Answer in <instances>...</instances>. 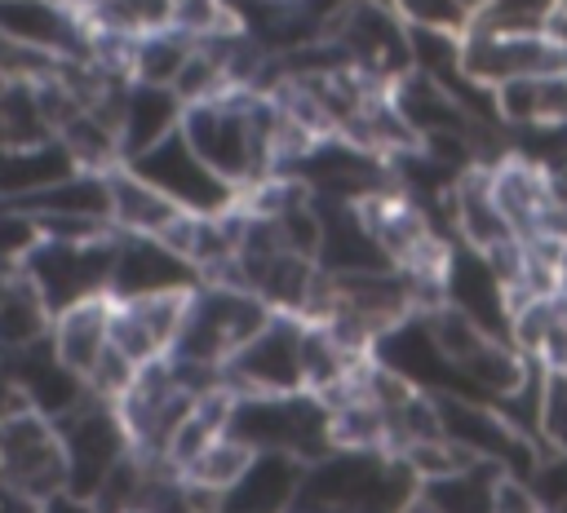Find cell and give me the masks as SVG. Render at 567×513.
<instances>
[{
	"label": "cell",
	"instance_id": "obj_1",
	"mask_svg": "<svg viewBox=\"0 0 567 513\" xmlns=\"http://www.w3.org/2000/svg\"><path fill=\"white\" fill-rule=\"evenodd\" d=\"M275 310L235 283H199L186 296L177 341L168 349V363L199 389H221L226 363L261 332V323Z\"/></svg>",
	"mask_w": 567,
	"mask_h": 513
},
{
	"label": "cell",
	"instance_id": "obj_2",
	"mask_svg": "<svg viewBox=\"0 0 567 513\" xmlns=\"http://www.w3.org/2000/svg\"><path fill=\"white\" fill-rule=\"evenodd\" d=\"M226 433L248 451H284L297 460H319L332 451L328 402L310 389L297 394H230Z\"/></svg>",
	"mask_w": 567,
	"mask_h": 513
},
{
	"label": "cell",
	"instance_id": "obj_3",
	"mask_svg": "<svg viewBox=\"0 0 567 513\" xmlns=\"http://www.w3.org/2000/svg\"><path fill=\"white\" fill-rule=\"evenodd\" d=\"M319 40H328L337 49L341 66H350L363 80H377L385 88L412 71V35H408V22L394 13V4L346 0L341 9H332L323 18Z\"/></svg>",
	"mask_w": 567,
	"mask_h": 513
},
{
	"label": "cell",
	"instance_id": "obj_4",
	"mask_svg": "<svg viewBox=\"0 0 567 513\" xmlns=\"http://www.w3.org/2000/svg\"><path fill=\"white\" fill-rule=\"evenodd\" d=\"M111 265H115V230L93 239H40L31 256L22 261L27 283L40 292L44 310L58 318L71 305L97 301L111 292Z\"/></svg>",
	"mask_w": 567,
	"mask_h": 513
},
{
	"label": "cell",
	"instance_id": "obj_5",
	"mask_svg": "<svg viewBox=\"0 0 567 513\" xmlns=\"http://www.w3.org/2000/svg\"><path fill=\"white\" fill-rule=\"evenodd\" d=\"M53 425H58L62 456H66V491L80 500H93L97 486L133 456L120 407L97 398V394H89L80 407H71Z\"/></svg>",
	"mask_w": 567,
	"mask_h": 513
},
{
	"label": "cell",
	"instance_id": "obj_6",
	"mask_svg": "<svg viewBox=\"0 0 567 513\" xmlns=\"http://www.w3.org/2000/svg\"><path fill=\"white\" fill-rule=\"evenodd\" d=\"M124 168L133 177H142L146 186H155L173 208H182L186 217H217V212H230L239 208V190L217 177L199 155L195 146L186 142V133H168L164 142H155L151 150L124 159Z\"/></svg>",
	"mask_w": 567,
	"mask_h": 513
},
{
	"label": "cell",
	"instance_id": "obj_7",
	"mask_svg": "<svg viewBox=\"0 0 567 513\" xmlns=\"http://www.w3.org/2000/svg\"><path fill=\"white\" fill-rule=\"evenodd\" d=\"M461 71L483 88H501L509 80L558 75L567 71V44H558L549 31L474 27L461 40Z\"/></svg>",
	"mask_w": 567,
	"mask_h": 513
},
{
	"label": "cell",
	"instance_id": "obj_8",
	"mask_svg": "<svg viewBox=\"0 0 567 513\" xmlns=\"http://www.w3.org/2000/svg\"><path fill=\"white\" fill-rule=\"evenodd\" d=\"M301 336H306V318L275 310L261 323V332L226 363L221 385L230 394H297V389H306Z\"/></svg>",
	"mask_w": 567,
	"mask_h": 513
},
{
	"label": "cell",
	"instance_id": "obj_9",
	"mask_svg": "<svg viewBox=\"0 0 567 513\" xmlns=\"http://www.w3.org/2000/svg\"><path fill=\"white\" fill-rule=\"evenodd\" d=\"M439 301L452 305L461 318H470L483 336L514 345V296H509V287L496 274L487 252L456 239L452 252H447V265H443Z\"/></svg>",
	"mask_w": 567,
	"mask_h": 513
},
{
	"label": "cell",
	"instance_id": "obj_10",
	"mask_svg": "<svg viewBox=\"0 0 567 513\" xmlns=\"http://www.w3.org/2000/svg\"><path fill=\"white\" fill-rule=\"evenodd\" d=\"M0 478L13 482L35 504L66 491V456L58 425L49 416L22 407L9 420H0Z\"/></svg>",
	"mask_w": 567,
	"mask_h": 513
},
{
	"label": "cell",
	"instance_id": "obj_11",
	"mask_svg": "<svg viewBox=\"0 0 567 513\" xmlns=\"http://www.w3.org/2000/svg\"><path fill=\"white\" fill-rule=\"evenodd\" d=\"M204 279L199 270L168 248L159 234H120L115 230V265H111V301H142V296H186Z\"/></svg>",
	"mask_w": 567,
	"mask_h": 513
},
{
	"label": "cell",
	"instance_id": "obj_12",
	"mask_svg": "<svg viewBox=\"0 0 567 513\" xmlns=\"http://www.w3.org/2000/svg\"><path fill=\"white\" fill-rule=\"evenodd\" d=\"M487 177H492L496 208H501V217H505V226L514 230L518 243L567 239V221L554 203V190H549V177H545L540 164L509 150L487 168Z\"/></svg>",
	"mask_w": 567,
	"mask_h": 513
},
{
	"label": "cell",
	"instance_id": "obj_13",
	"mask_svg": "<svg viewBox=\"0 0 567 513\" xmlns=\"http://www.w3.org/2000/svg\"><path fill=\"white\" fill-rule=\"evenodd\" d=\"M0 31H9L18 44L49 53L58 62H89L93 57V31L80 13V4L62 0H0Z\"/></svg>",
	"mask_w": 567,
	"mask_h": 513
},
{
	"label": "cell",
	"instance_id": "obj_14",
	"mask_svg": "<svg viewBox=\"0 0 567 513\" xmlns=\"http://www.w3.org/2000/svg\"><path fill=\"white\" fill-rule=\"evenodd\" d=\"M186 296H190V292H186ZM186 296L111 301V345H115L128 363H137V367L168 358V349H173V341H177V327H182Z\"/></svg>",
	"mask_w": 567,
	"mask_h": 513
},
{
	"label": "cell",
	"instance_id": "obj_15",
	"mask_svg": "<svg viewBox=\"0 0 567 513\" xmlns=\"http://www.w3.org/2000/svg\"><path fill=\"white\" fill-rule=\"evenodd\" d=\"M301 473H306V460H297V456L252 451V460L239 469V478L217 491L213 513H292Z\"/></svg>",
	"mask_w": 567,
	"mask_h": 513
},
{
	"label": "cell",
	"instance_id": "obj_16",
	"mask_svg": "<svg viewBox=\"0 0 567 513\" xmlns=\"http://www.w3.org/2000/svg\"><path fill=\"white\" fill-rule=\"evenodd\" d=\"M509 473L492 460H465L447 473L421 478L403 513H496L501 482Z\"/></svg>",
	"mask_w": 567,
	"mask_h": 513
},
{
	"label": "cell",
	"instance_id": "obj_17",
	"mask_svg": "<svg viewBox=\"0 0 567 513\" xmlns=\"http://www.w3.org/2000/svg\"><path fill=\"white\" fill-rule=\"evenodd\" d=\"M182 115H186V102L177 97L173 84L128 80L124 93H120V164L151 150L168 133H177Z\"/></svg>",
	"mask_w": 567,
	"mask_h": 513
},
{
	"label": "cell",
	"instance_id": "obj_18",
	"mask_svg": "<svg viewBox=\"0 0 567 513\" xmlns=\"http://www.w3.org/2000/svg\"><path fill=\"white\" fill-rule=\"evenodd\" d=\"M75 168H80L75 155L58 137L31 142V146H0V203L31 199V195L58 186L62 177H71Z\"/></svg>",
	"mask_w": 567,
	"mask_h": 513
},
{
	"label": "cell",
	"instance_id": "obj_19",
	"mask_svg": "<svg viewBox=\"0 0 567 513\" xmlns=\"http://www.w3.org/2000/svg\"><path fill=\"white\" fill-rule=\"evenodd\" d=\"M49 341L58 349V358L84 376L89 385V371L97 367V358L106 354L111 345V296H97V301H84V305H71L53 318L49 327Z\"/></svg>",
	"mask_w": 567,
	"mask_h": 513
},
{
	"label": "cell",
	"instance_id": "obj_20",
	"mask_svg": "<svg viewBox=\"0 0 567 513\" xmlns=\"http://www.w3.org/2000/svg\"><path fill=\"white\" fill-rule=\"evenodd\" d=\"M106 181H111V230H120V234H164L177 217H186L155 186L133 177L124 164H115L106 172Z\"/></svg>",
	"mask_w": 567,
	"mask_h": 513
},
{
	"label": "cell",
	"instance_id": "obj_21",
	"mask_svg": "<svg viewBox=\"0 0 567 513\" xmlns=\"http://www.w3.org/2000/svg\"><path fill=\"white\" fill-rule=\"evenodd\" d=\"M80 13L97 40H142L173 27V0H80Z\"/></svg>",
	"mask_w": 567,
	"mask_h": 513
},
{
	"label": "cell",
	"instance_id": "obj_22",
	"mask_svg": "<svg viewBox=\"0 0 567 513\" xmlns=\"http://www.w3.org/2000/svg\"><path fill=\"white\" fill-rule=\"evenodd\" d=\"M195 44H199V35H190L182 27H159L128 44V75L146 80V84H177Z\"/></svg>",
	"mask_w": 567,
	"mask_h": 513
},
{
	"label": "cell",
	"instance_id": "obj_23",
	"mask_svg": "<svg viewBox=\"0 0 567 513\" xmlns=\"http://www.w3.org/2000/svg\"><path fill=\"white\" fill-rule=\"evenodd\" d=\"M394 13L416 31H443L465 40L483 22L487 0H394Z\"/></svg>",
	"mask_w": 567,
	"mask_h": 513
},
{
	"label": "cell",
	"instance_id": "obj_24",
	"mask_svg": "<svg viewBox=\"0 0 567 513\" xmlns=\"http://www.w3.org/2000/svg\"><path fill=\"white\" fill-rule=\"evenodd\" d=\"M536 442L545 451L567 456V367H545L540 407H536Z\"/></svg>",
	"mask_w": 567,
	"mask_h": 513
},
{
	"label": "cell",
	"instance_id": "obj_25",
	"mask_svg": "<svg viewBox=\"0 0 567 513\" xmlns=\"http://www.w3.org/2000/svg\"><path fill=\"white\" fill-rule=\"evenodd\" d=\"M58 57L35 53L27 44H18L9 31H0V84H40L49 75H58Z\"/></svg>",
	"mask_w": 567,
	"mask_h": 513
},
{
	"label": "cell",
	"instance_id": "obj_26",
	"mask_svg": "<svg viewBox=\"0 0 567 513\" xmlns=\"http://www.w3.org/2000/svg\"><path fill=\"white\" fill-rule=\"evenodd\" d=\"M523 482H527V491H532L540 513H567V456L540 451L536 469Z\"/></svg>",
	"mask_w": 567,
	"mask_h": 513
},
{
	"label": "cell",
	"instance_id": "obj_27",
	"mask_svg": "<svg viewBox=\"0 0 567 513\" xmlns=\"http://www.w3.org/2000/svg\"><path fill=\"white\" fill-rule=\"evenodd\" d=\"M40 239H44V234H40L35 217H27V212L13 208V203H0V265L22 270V261L31 256V248H35Z\"/></svg>",
	"mask_w": 567,
	"mask_h": 513
},
{
	"label": "cell",
	"instance_id": "obj_28",
	"mask_svg": "<svg viewBox=\"0 0 567 513\" xmlns=\"http://www.w3.org/2000/svg\"><path fill=\"white\" fill-rule=\"evenodd\" d=\"M558 0H487V13L478 27H501V31H545L549 13Z\"/></svg>",
	"mask_w": 567,
	"mask_h": 513
},
{
	"label": "cell",
	"instance_id": "obj_29",
	"mask_svg": "<svg viewBox=\"0 0 567 513\" xmlns=\"http://www.w3.org/2000/svg\"><path fill=\"white\" fill-rule=\"evenodd\" d=\"M496 513H540V509H536L527 482L505 478V482H501V495H496Z\"/></svg>",
	"mask_w": 567,
	"mask_h": 513
},
{
	"label": "cell",
	"instance_id": "obj_30",
	"mask_svg": "<svg viewBox=\"0 0 567 513\" xmlns=\"http://www.w3.org/2000/svg\"><path fill=\"white\" fill-rule=\"evenodd\" d=\"M0 513H40V504L31 495H22L13 482L0 478Z\"/></svg>",
	"mask_w": 567,
	"mask_h": 513
},
{
	"label": "cell",
	"instance_id": "obj_31",
	"mask_svg": "<svg viewBox=\"0 0 567 513\" xmlns=\"http://www.w3.org/2000/svg\"><path fill=\"white\" fill-rule=\"evenodd\" d=\"M22 407H27V402H22L18 385H13V380L0 371V420H9V416H13V411H22Z\"/></svg>",
	"mask_w": 567,
	"mask_h": 513
},
{
	"label": "cell",
	"instance_id": "obj_32",
	"mask_svg": "<svg viewBox=\"0 0 567 513\" xmlns=\"http://www.w3.org/2000/svg\"><path fill=\"white\" fill-rule=\"evenodd\" d=\"M297 4H301V9H310V13H315V18H319V22H323V18H328V13H332V9H341V4H346V0H297Z\"/></svg>",
	"mask_w": 567,
	"mask_h": 513
},
{
	"label": "cell",
	"instance_id": "obj_33",
	"mask_svg": "<svg viewBox=\"0 0 567 513\" xmlns=\"http://www.w3.org/2000/svg\"><path fill=\"white\" fill-rule=\"evenodd\" d=\"M563 296H567V239H563Z\"/></svg>",
	"mask_w": 567,
	"mask_h": 513
},
{
	"label": "cell",
	"instance_id": "obj_34",
	"mask_svg": "<svg viewBox=\"0 0 567 513\" xmlns=\"http://www.w3.org/2000/svg\"><path fill=\"white\" fill-rule=\"evenodd\" d=\"M372 4H394V0H372Z\"/></svg>",
	"mask_w": 567,
	"mask_h": 513
},
{
	"label": "cell",
	"instance_id": "obj_35",
	"mask_svg": "<svg viewBox=\"0 0 567 513\" xmlns=\"http://www.w3.org/2000/svg\"><path fill=\"white\" fill-rule=\"evenodd\" d=\"M558 4H563V9H567V0H558Z\"/></svg>",
	"mask_w": 567,
	"mask_h": 513
},
{
	"label": "cell",
	"instance_id": "obj_36",
	"mask_svg": "<svg viewBox=\"0 0 567 513\" xmlns=\"http://www.w3.org/2000/svg\"><path fill=\"white\" fill-rule=\"evenodd\" d=\"M0 88H4V84H0Z\"/></svg>",
	"mask_w": 567,
	"mask_h": 513
}]
</instances>
